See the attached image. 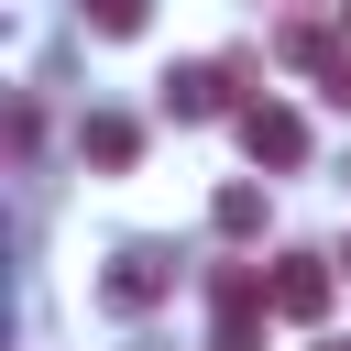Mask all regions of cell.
Masks as SVG:
<instances>
[{"label":"cell","instance_id":"2","mask_svg":"<svg viewBox=\"0 0 351 351\" xmlns=\"http://www.w3.org/2000/svg\"><path fill=\"white\" fill-rule=\"evenodd\" d=\"M165 285H176V252H165V241H121L110 274H99V307L143 318V307H165Z\"/></svg>","mask_w":351,"mask_h":351},{"label":"cell","instance_id":"6","mask_svg":"<svg viewBox=\"0 0 351 351\" xmlns=\"http://www.w3.org/2000/svg\"><path fill=\"white\" fill-rule=\"evenodd\" d=\"M274 307H285V318H329V263H318V252H285V263H274Z\"/></svg>","mask_w":351,"mask_h":351},{"label":"cell","instance_id":"7","mask_svg":"<svg viewBox=\"0 0 351 351\" xmlns=\"http://www.w3.org/2000/svg\"><path fill=\"white\" fill-rule=\"evenodd\" d=\"M208 219H219V241H252V230H263V186H219Z\"/></svg>","mask_w":351,"mask_h":351},{"label":"cell","instance_id":"11","mask_svg":"<svg viewBox=\"0 0 351 351\" xmlns=\"http://www.w3.org/2000/svg\"><path fill=\"white\" fill-rule=\"evenodd\" d=\"M329 351H351V340H329Z\"/></svg>","mask_w":351,"mask_h":351},{"label":"cell","instance_id":"9","mask_svg":"<svg viewBox=\"0 0 351 351\" xmlns=\"http://www.w3.org/2000/svg\"><path fill=\"white\" fill-rule=\"evenodd\" d=\"M88 22H99V33H110V44H132V33H143V22H154V0H88Z\"/></svg>","mask_w":351,"mask_h":351},{"label":"cell","instance_id":"4","mask_svg":"<svg viewBox=\"0 0 351 351\" xmlns=\"http://www.w3.org/2000/svg\"><path fill=\"white\" fill-rule=\"evenodd\" d=\"M241 154H252V165H307V121L274 110V99H252V110H241Z\"/></svg>","mask_w":351,"mask_h":351},{"label":"cell","instance_id":"10","mask_svg":"<svg viewBox=\"0 0 351 351\" xmlns=\"http://www.w3.org/2000/svg\"><path fill=\"white\" fill-rule=\"evenodd\" d=\"M329 263H340V274H351V241H340V252H329Z\"/></svg>","mask_w":351,"mask_h":351},{"label":"cell","instance_id":"12","mask_svg":"<svg viewBox=\"0 0 351 351\" xmlns=\"http://www.w3.org/2000/svg\"><path fill=\"white\" fill-rule=\"evenodd\" d=\"M340 22H351V11H340Z\"/></svg>","mask_w":351,"mask_h":351},{"label":"cell","instance_id":"8","mask_svg":"<svg viewBox=\"0 0 351 351\" xmlns=\"http://www.w3.org/2000/svg\"><path fill=\"white\" fill-rule=\"evenodd\" d=\"M132 154H143L132 121H88V165H132Z\"/></svg>","mask_w":351,"mask_h":351},{"label":"cell","instance_id":"1","mask_svg":"<svg viewBox=\"0 0 351 351\" xmlns=\"http://www.w3.org/2000/svg\"><path fill=\"white\" fill-rule=\"evenodd\" d=\"M263 296H274V274H252V263H219V274H208V307H219L208 351H263Z\"/></svg>","mask_w":351,"mask_h":351},{"label":"cell","instance_id":"5","mask_svg":"<svg viewBox=\"0 0 351 351\" xmlns=\"http://www.w3.org/2000/svg\"><path fill=\"white\" fill-rule=\"evenodd\" d=\"M165 110H176V121H219V110H230V66H176V77H165Z\"/></svg>","mask_w":351,"mask_h":351},{"label":"cell","instance_id":"3","mask_svg":"<svg viewBox=\"0 0 351 351\" xmlns=\"http://www.w3.org/2000/svg\"><path fill=\"white\" fill-rule=\"evenodd\" d=\"M285 66H307V77H318V88L351 110V44H340L329 22H285Z\"/></svg>","mask_w":351,"mask_h":351}]
</instances>
